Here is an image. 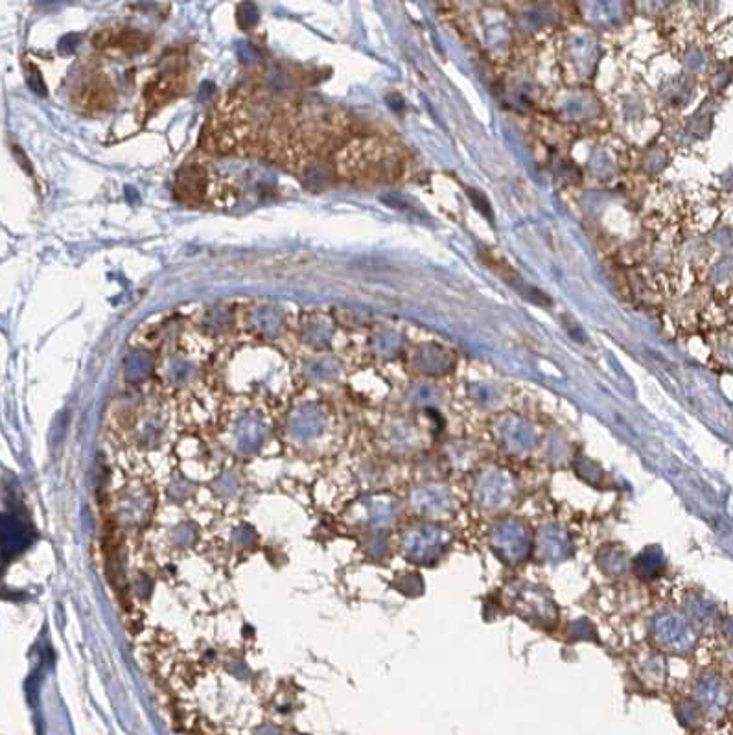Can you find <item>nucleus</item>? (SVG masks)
I'll return each instance as SVG.
<instances>
[{
    "label": "nucleus",
    "mask_w": 733,
    "mask_h": 735,
    "mask_svg": "<svg viewBox=\"0 0 733 735\" xmlns=\"http://www.w3.org/2000/svg\"><path fill=\"white\" fill-rule=\"evenodd\" d=\"M334 174L354 183H378L398 175L400 159L378 140H354L334 155Z\"/></svg>",
    "instance_id": "obj_1"
},
{
    "label": "nucleus",
    "mask_w": 733,
    "mask_h": 735,
    "mask_svg": "<svg viewBox=\"0 0 733 735\" xmlns=\"http://www.w3.org/2000/svg\"><path fill=\"white\" fill-rule=\"evenodd\" d=\"M72 100L78 107H82L83 111L98 113V111H105L109 105L113 104L115 91L111 83L102 76H91L76 87Z\"/></svg>",
    "instance_id": "obj_5"
},
{
    "label": "nucleus",
    "mask_w": 733,
    "mask_h": 735,
    "mask_svg": "<svg viewBox=\"0 0 733 735\" xmlns=\"http://www.w3.org/2000/svg\"><path fill=\"white\" fill-rule=\"evenodd\" d=\"M468 194H470V199H472V205L476 209L481 210L489 220H492V210H490L487 198L483 194H479L478 190H468Z\"/></svg>",
    "instance_id": "obj_7"
},
{
    "label": "nucleus",
    "mask_w": 733,
    "mask_h": 735,
    "mask_svg": "<svg viewBox=\"0 0 733 735\" xmlns=\"http://www.w3.org/2000/svg\"><path fill=\"white\" fill-rule=\"evenodd\" d=\"M183 83H185L183 76L177 70H170V72H164L163 76H159L157 82L150 85V89L144 96L150 104L161 105L181 93Z\"/></svg>",
    "instance_id": "obj_6"
},
{
    "label": "nucleus",
    "mask_w": 733,
    "mask_h": 735,
    "mask_svg": "<svg viewBox=\"0 0 733 735\" xmlns=\"http://www.w3.org/2000/svg\"><path fill=\"white\" fill-rule=\"evenodd\" d=\"M216 188L218 185L212 179V174L201 164L185 166L177 175V183H175L177 198L187 201L188 205L209 201L212 199V194L216 192Z\"/></svg>",
    "instance_id": "obj_2"
},
{
    "label": "nucleus",
    "mask_w": 733,
    "mask_h": 735,
    "mask_svg": "<svg viewBox=\"0 0 733 735\" xmlns=\"http://www.w3.org/2000/svg\"><path fill=\"white\" fill-rule=\"evenodd\" d=\"M94 47L113 56H135L148 48V37L137 30L107 28L94 35Z\"/></svg>",
    "instance_id": "obj_3"
},
{
    "label": "nucleus",
    "mask_w": 733,
    "mask_h": 735,
    "mask_svg": "<svg viewBox=\"0 0 733 735\" xmlns=\"http://www.w3.org/2000/svg\"><path fill=\"white\" fill-rule=\"evenodd\" d=\"M30 87L39 94H45V82H43L41 78H37V74H34V76L30 78Z\"/></svg>",
    "instance_id": "obj_8"
},
{
    "label": "nucleus",
    "mask_w": 733,
    "mask_h": 735,
    "mask_svg": "<svg viewBox=\"0 0 733 735\" xmlns=\"http://www.w3.org/2000/svg\"><path fill=\"white\" fill-rule=\"evenodd\" d=\"M478 255L479 260L483 262V266H487V268H489L492 273H496L501 280H505L507 284H511L512 288H514L516 292L520 293V295H524L527 301L538 304V306H542V308H546V306L551 304V299L547 297L546 293H542L538 288H535V286L527 284V282L522 279V275H520L516 269L511 268L505 260H501V258L496 257L490 249H479Z\"/></svg>",
    "instance_id": "obj_4"
}]
</instances>
